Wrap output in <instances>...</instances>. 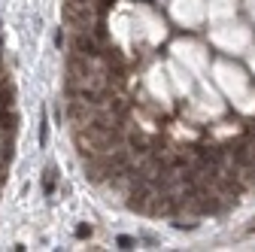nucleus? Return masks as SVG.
Instances as JSON below:
<instances>
[{
  "mask_svg": "<svg viewBox=\"0 0 255 252\" xmlns=\"http://www.w3.org/2000/svg\"><path fill=\"white\" fill-rule=\"evenodd\" d=\"M12 100H15V91H12V85L0 76V110H9L12 107Z\"/></svg>",
  "mask_w": 255,
  "mask_h": 252,
  "instance_id": "nucleus-4",
  "label": "nucleus"
},
{
  "mask_svg": "<svg viewBox=\"0 0 255 252\" xmlns=\"http://www.w3.org/2000/svg\"><path fill=\"white\" fill-rule=\"evenodd\" d=\"M64 3H76V6H88L91 0H64ZM91 6H94V3H91Z\"/></svg>",
  "mask_w": 255,
  "mask_h": 252,
  "instance_id": "nucleus-8",
  "label": "nucleus"
},
{
  "mask_svg": "<svg viewBox=\"0 0 255 252\" xmlns=\"http://www.w3.org/2000/svg\"><path fill=\"white\" fill-rule=\"evenodd\" d=\"M61 18L70 24V28L82 31V28H91V18H94V6H76V3H64L61 6Z\"/></svg>",
  "mask_w": 255,
  "mask_h": 252,
  "instance_id": "nucleus-2",
  "label": "nucleus"
},
{
  "mask_svg": "<svg viewBox=\"0 0 255 252\" xmlns=\"http://www.w3.org/2000/svg\"><path fill=\"white\" fill-rule=\"evenodd\" d=\"M116 243H119V249H134V243H137V240H134V237H128V234H122Z\"/></svg>",
  "mask_w": 255,
  "mask_h": 252,
  "instance_id": "nucleus-6",
  "label": "nucleus"
},
{
  "mask_svg": "<svg viewBox=\"0 0 255 252\" xmlns=\"http://www.w3.org/2000/svg\"><path fill=\"white\" fill-rule=\"evenodd\" d=\"M125 140H128V146H131V152H134V155H140V158H146V155H149V143H146V137H143L140 131L125 134Z\"/></svg>",
  "mask_w": 255,
  "mask_h": 252,
  "instance_id": "nucleus-3",
  "label": "nucleus"
},
{
  "mask_svg": "<svg viewBox=\"0 0 255 252\" xmlns=\"http://www.w3.org/2000/svg\"><path fill=\"white\" fill-rule=\"evenodd\" d=\"M76 237H79V240L91 237V228H88V225H79V228H76Z\"/></svg>",
  "mask_w": 255,
  "mask_h": 252,
  "instance_id": "nucleus-7",
  "label": "nucleus"
},
{
  "mask_svg": "<svg viewBox=\"0 0 255 252\" xmlns=\"http://www.w3.org/2000/svg\"><path fill=\"white\" fill-rule=\"evenodd\" d=\"M55 173H58L55 167H49V170L43 173V191H46V194H52V191H55V180H58Z\"/></svg>",
  "mask_w": 255,
  "mask_h": 252,
  "instance_id": "nucleus-5",
  "label": "nucleus"
},
{
  "mask_svg": "<svg viewBox=\"0 0 255 252\" xmlns=\"http://www.w3.org/2000/svg\"><path fill=\"white\" fill-rule=\"evenodd\" d=\"M70 46H73V52H76V55H82V58H100V49H104L107 43H100L88 28H82V31H76V34H73Z\"/></svg>",
  "mask_w": 255,
  "mask_h": 252,
  "instance_id": "nucleus-1",
  "label": "nucleus"
}]
</instances>
